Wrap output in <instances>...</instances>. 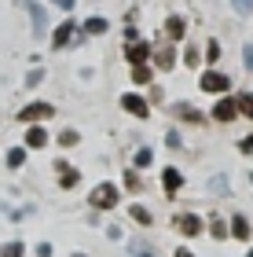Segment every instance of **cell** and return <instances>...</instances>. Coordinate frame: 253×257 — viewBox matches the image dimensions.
Returning <instances> with one entry per match:
<instances>
[{"mask_svg":"<svg viewBox=\"0 0 253 257\" xmlns=\"http://www.w3.org/2000/svg\"><path fill=\"white\" fill-rule=\"evenodd\" d=\"M198 88L209 92V96H224V92H231V77H227L224 70H205L198 77Z\"/></svg>","mask_w":253,"mask_h":257,"instance_id":"cell-1","label":"cell"},{"mask_svg":"<svg viewBox=\"0 0 253 257\" xmlns=\"http://www.w3.org/2000/svg\"><path fill=\"white\" fill-rule=\"evenodd\" d=\"M52 114H55V107H52V103L37 99V103H26V107L19 110V121H22V125H37V121H48Z\"/></svg>","mask_w":253,"mask_h":257,"instance_id":"cell-2","label":"cell"},{"mask_svg":"<svg viewBox=\"0 0 253 257\" xmlns=\"http://www.w3.org/2000/svg\"><path fill=\"white\" fill-rule=\"evenodd\" d=\"M88 202H92V209H114L118 206V188L114 184H99V188H92Z\"/></svg>","mask_w":253,"mask_h":257,"instance_id":"cell-3","label":"cell"},{"mask_svg":"<svg viewBox=\"0 0 253 257\" xmlns=\"http://www.w3.org/2000/svg\"><path fill=\"white\" fill-rule=\"evenodd\" d=\"M22 8L30 11L33 37H44V33H48V11H44V4H37V0H22Z\"/></svg>","mask_w":253,"mask_h":257,"instance_id":"cell-4","label":"cell"},{"mask_svg":"<svg viewBox=\"0 0 253 257\" xmlns=\"http://www.w3.org/2000/svg\"><path fill=\"white\" fill-rule=\"evenodd\" d=\"M77 37V22L74 19H66V22H59V26L52 30V48L59 52V48H66V44H70Z\"/></svg>","mask_w":253,"mask_h":257,"instance_id":"cell-5","label":"cell"},{"mask_svg":"<svg viewBox=\"0 0 253 257\" xmlns=\"http://www.w3.org/2000/svg\"><path fill=\"white\" fill-rule=\"evenodd\" d=\"M151 55H154V66H158V70H172V66H176V48H172V41L151 48Z\"/></svg>","mask_w":253,"mask_h":257,"instance_id":"cell-6","label":"cell"},{"mask_svg":"<svg viewBox=\"0 0 253 257\" xmlns=\"http://www.w3.org/2000/svg\"><path fill=\"white\" fill-rule=\"evenodd\" d=\"M172 118H180V121H187V125H202L205 121V114L198 107H191V103H172Z\"/></svg>","mask_w":253,"mask_h":257,"instance_id":"cell-7","label":"cell"},{"mask_svg":"<svg viewBox=\"0 0 253 257\" xmlns=\"http://www.w3.org/2000/svg\"><path fill=\"white\" fill-rule=\"evenodd\" d=\"M121 107L129 110L132 118H140V121L147 118V114H151V107H147V99H143V96H136V92H125V96H121Z\"/></svg>","mask_w":253,"mask_h":257,"instance_id":"cell-8","label":"cell"},{"mask_svg":"<svg viewBox=\"0 0 253 257\" xmlns=\"http://www.w3.org/2000/svg\"><path fill=\"white\" fill-rule=\"evenodd\" d=\"M202 228H205V224H202L198 213H180V217H176V231H180V235H191V239H194V235H202Z\"/></svg>","mask_w":253,"mask_h":257,"instance_id":"cell-9","label":"cell"},{"mask_svg":"<svg viewBox=\"0 0 253 257\" xmlns=\"http://www.w3.org/2000/svg\"><path fill=\"white\" fill-rule=\"evenodd\" d=\"M125 59H129L132 66H136V63H147V59H151V44L140 41V37L129 41V44H125Z\"/></svg>","mask_w":253,"mask_h":257,"instance_id":"cell-10","label":"cell"},{"mask_svg":"<svg viewBox=\"0 0 253 257\" xmlns=\"http://www.w3.org/2000/svg\"><path fill=\"white\" fill-rule=\"evenodd\" d=\"M55 173H59V184H63V188L66 191H70V188H77V180H81V173H77L74 166H66V162L59 158V162H55Z\"/></svg>","mask_w":253,"mask_h":257,"instance_id":"cell-11","label":"cell"},{"mask_svg":"<svg viewBox=\"0 0 253 257\" xmlns=\"http://www.w3.org/2000/svg\"><path fill=\"white\" fill-rule=\"evenodd\" d=\"M180 188H183V177H180V169L165 166V169H162V191H165V195H176Z\"/></svg>","mask_w":253,"mask_h":257,"instance_id":"cell-12","label":"cell"},{"mask_svg":"<svg viewBox=\"0 0 253 257\" xmlns=\"http://www.w3.org/2000/svg\"><path fill=\"white\" fill-rule=\"evenodd\" d=\"M107 30H110V22H107V19L92 15V19H85V26L77 30V33H81V37H103V33H107Z\"/></svg>","mask_w":253,"mask_h":257,"instance_id":"cell-13","label":"cell"},{"mask_svg":"<svg viewBox=\"0 0 253 257\" xmlns=\"http://www.w3.org/2000/svg\"><path fill=\"white\" fill-rule=\"evenodd\" d=\"M235 114H238V103L235 99H216V107H213V118L216 121H235Z\"/></svg>","mask_w":253,"mask_h":257,"instance_id":"cell-14","label":"cell"},{"mask_svg":"<svg viewBox=\"0 0 253 257\" xmlns=\"http://www.w3.org/2000/svg\"><path fill=\"white\" fill-rule=\"evenodd\" d=\"M183 30H187L183 15H169V19H165V37H169V41H180V37H183Z\"/></svg>","mask_w":253,"mask_h":257,"instance_id":"cell-15","label":"cell"},{"mask_svg":"<svg viewBox=\"0 0 253 257\" xmlns=\"http://www.w3.org/2000/svg\"><path fill=\"white\" fill-rule=\"evenodd\" d=\"M44 144H48V133L41 125H30L26 128V147H44Z\"/></svg>","mask_w":253,"mask_h":257,"instance_id":"cell-16","label":"cell"},{"mask_svg":"<svg viewBox=\"0 0 253 257\" xmlns=\"http://www.w3.org/2000/svg\"><path fill=\"white\" fill-rule=\"evenodd\" d=\"M231 235H235V239H242V242L249 239V220H246L242 213H235V217H231Z\"/></svg>","mask_w":253,"mask_h":257,"instance_id":"cell-17","label":"cell"},{"mask_svg":"<svg viewBox=\"0 0 253 257\" xmlns=\"http://www.w3.org/2000/svg\"><path fill=\"white\" fill-rule=\"evenodd\" d=\"M151 77H154V70L147 63H136L132 66V81H136V85H151Z\"/></svg>","mask_w":253,"mask_h":257,"instance_id":"cell-18","label":"cell"},{"mask_svg":"<svg viewBox=\"0 0 253 257\" xmlns=\"http://www.w3.org/2000/svg\"><path fill=\"white\" fill-rule=\"evenodd\" d=\"M129 213H132V220H136V224H143V228H151V224H154V217H151V213H147V209H143L140 202H136V206L129 209Z\"/></svg>","mask_w":253,"mask_h":257,"instance_id":"cell-19","label":"cell"},{"mask_svg":"<svg viewBox=\"0 0 253 257\" xmlns=\"http://www.w3.org/2000/svg\"><path fill=\"white\" fill-rule=\"evenodd\" d=\"M183 63H187L191 70H198V63H202V52H198V44H187V48H183Z\"/></svg>","mask_w":253,"mask_h":257,"instance_id":"cell-20","label":"cell"},{"mask_svg":"<svg viewBox=\"0 0 253 257\" xmlns=\"http://www.w3.org/2000/svg\"><path fill=\"white\" fill-rule=\"evenodd\" d=\"M26 253V246H22V242L15 239V242H4V246H0V257H22Z\"/></svg>","mask_w":253,"mask_h":257,"instance_id":"cell-21","label":"cell"},{"mask_svg":"<svg viewBox=\"0 0 253 257\" xmlns=\"http://www.w3.org/2000/svg\"><path fill=\"white\" fill-rule=\"evenodd\" d=\"M235 103H238V110H242V114H246V118L253 121V92H242V96H238Z\"/></svg>","mask_w":253,"mask_h":257,"instance_id":"cell-22","label":"cell"},{"mask_svg":"<svg viewBox=\"0 0 253 257\" xmlns=\"http://www.w3.org/2000/svg\"><path fill=\"white\" fill-rule=\"evenodd\" d=\"M22 162H26V151H22V147H11V151H8V169H19Z\"/></svg>","mask_w":253,"mask_h":257,"instance_id":"cell-23","label":"cell"},{"mask_svg":"<svg viewBox=\"0 0 253 257\" xmlns=\"http://www.w3.org/2000/svg\"><path fill=\"white\" fill-rule=\"evenodd\" d=\"M125 188H129V191H140L143 188V180H140V173H136V169L125 173Z\"/></svg>","mask_w":253,"mask_h":257,"instance_id":"cell-24","label":"cell"},{"mask_svg":"<svg viewBox=\"0 0 253 257\" xmlns=\"http://www.w3.org/2000/svg\"><path fill=\"white\" fill-rule=\"evenodd\" d=\"M209 231H213V239H227V224L220 217H213V224H209Z\"/></svg>","mask_w":253,"mask_h":257,"instance_id":"cell-25","label":"cell"},{"mask_svg":"<svg viewBox=\"0 0 253 257\" xmlns=\"http://www.w3.org/2000/svg\"><path fill=\"white\" fill-rule=\"evenodd\" d=\"M220 59V41H209L205 44V63H216Z\"/></svg>","mask_w":253,"mask_h":257,"instance_id":"cell-26","label":"cell"},{"mask_svg":"<svg viewBox=\"0 0 253 257\" xmlns=\"http://www.w3.org/2000/svg\"><path fill=\"white\" fill-rule=\"evenodd\" d=\"M77 140H81V136H77L74 128H63V133H59V144H63V147H74Z\"/></svg>","mask_w":253,"mask_h":257,"instance_id":"cell-27","label":"cell"},{"mask_svg":"<svg viewBox=\"0 0 253 257\" xmlns=\"http://www.w3.org/2000/svg\"><path fill=\"white\" fill-rule=\"evenodd\" d=\"M41 81H44V70L37 66V70H30V74H26V88H37Z\"/></svg>","mask_w":253,"mask_h":257,"instance_id":"cell-28","label":"cell"},{"mask_svg":"<svg viewBox=\"0 0 253 257\" xmlns=\"http://www.w3.org/2000/svg\"><path fill=\"white\" fill-rule=\"evenodd\" d=\"M231 8H235V15H249V11H253V0H231Z\"/></svg>","mask_w":253,"mask_h":257,"instance_id":"cell-29","label":"cell"},{"mask_svg":"<svg viewBox=\"0 0 253 257\" xmlns=\"http://www.w3.org/2000/svg\"><path fill=\"white\" fill-rule=\"evenodd\" d=\"M242 66L253 74V41H249V44H242Z\"/></svg>","mask_w":253,"mask_h":257,"instance_id":"cell-30","label":"cell"},{"mask_svg":"<svg viewBox=\"0 0 253 257\" xmlns=\"http://www.w3.org/2000/svg\"><path fill=\"white\" fill-rule=\"evenodd\" d=\"M136 166H140V169H147V166H151V151H147V147H140V151H136Z\"/></svg>","mask_w":253,"mask_h":257,"instance_id":"cell-31","label":"cell"},{"mask_svg":"<svg viewBox=\"0 0 253 257\" xmlns=\"http://www.w3.org/2000/svg\"><path fill=\"white\" fill-rule=\"evenodd\" d=\"M209 191H213V195H224V191H227V184H224V177H213V184H209Z\"/></svg>","mask_w":253,"mask_h":257,"instance_id":"cell-32","label":"cell"},{"mask_svg":"<svg viewBox=\"0 0 253 257\" xmlns=\"http://www.w3.org/2000/svg\"><path fill=\"white\" fill-rule=\"evenodd\" d=\"M48 4H55L59 11H74V8H77V0H48Z\"/></svg>","mask_w":253,"mask_h":257,"instance_id":"cell-33","label":"cell"},{"mask_svg":"<svg viewBox=\"0 0 253 257\" xmlns=\"http://www.w3.org/2000/svg\"><path fill=\"white\" fill-rule=\"evenodd\" d=\"M165 144H169V147H180V133H176V128H172V133H165Z\"/></svg>","mask_w":253,"mask_h":257,"instance_id":"cell-34","label":"cell"},{"mask_svg":"<svg viewBox=\"0 0 253 257\" xmlns=\"http://www.w3.org/2000/svg\"><path fill=\"white\" fill-rule=\"evenodd\" d=\"M37 257H52V242H41V246H37Z\"/></svg>","mask_w":253,"mask_h":257,"instance_id":"cell-35","label":"cell"},{"mask_svg":"<svg viewBox=\"0 0 253 257\" xmlns=\"http://www.w3.org/2000/svg\"><path fill=\"white\" fill-rule=\"evenodd\" d=\"M238 147H242V155H249V151H253V136H246V140H242Z\"/></svg>","mask_w":253,"mask_h":257,"instance_id":"cell-36","label":"cell"},{"mask_svg":"<svg viewBox=\"0 0 253 257\" xmlns=\"http://www.w3.org/2000/svg\"><path fill=\"white\" fill-rule=\"evenodd\" d=\"M172 257H194V253H191L187 246H180V250H176V253H172Z\"/></svg>","mask_w":253,"mask_h":257,"instance_id":"cell-37","label":"cell"},{"mask_svg":"<svg viewBox=\"0 0 253 257\" xmlns=\"http://www.w3.org/2000/svg\"><path fill=\"white\" fill-rule=\"evenodd\" d=\"M74 257H88V253H74Z\"/></svg>","mask_w":253,"mask_h":257,"instance_id":"cell-38","label":"cell"},{"mask_svg":"<svg viewBox=\"0 0 253 257\" xmlns=\"http://www.w3.org/2000/svg\"><path fill=\"white\" fill-rule=\"evenodd\" d=\"M246 257H253V250H249V253H246Z\"/></svg>","mask_w":253,"mask_h":257,"instance_id":"cell-39","label":"cell"},{"mask_svg":"<svg viewBox=\"0 0 253 257\" xmlns=\"http://www.w3.org/2000/svg\"><path fill=\"white\" fill-rule=\"evenodd\" d=\"M143 257H151V253H143Z\"/></svg>","mask_w":253,"mask_h":257,"instance_id":"cell-40","label":"cell"}]
</instances>
